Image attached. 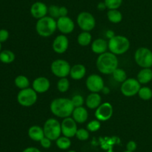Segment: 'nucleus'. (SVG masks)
Masks as SVG:
<instances>
[{"label": "nucleus", "mask_w": 152, "mask_h": 152, "mask_svg": "<svg viewBox=\"0 0 152 152\" xmlns=\"http://www.w3.org/2000/svg\"><path fill=\"white\" fill-rule=\"evenodd\" d=\"M71 65L69 63L65 60L58 59L53 61L50 65V70L51 72L56 77L62 78V77H67L70 75L71 72Z\"/></svg>", "instance_id": "nucleus-8"}, {"label": "nucleus", "mask_w": 152, "mask_h": 152, "mask_svg": "<svg viewBox=\"0 0 152 152\" xmlns=\"http://www.w3.org/2000/svg\"><path fill=\"white\" fill-rule=\"evenodd\" d=\"M28 136L32 140L36 142H40L45 137L44 130L38 125H33L28 129Z\"/></svg>", "instance_id": "nucleus-22"}, {"label": "nucleus", "mask_w": 152, "mask_h": 152, "mask_svg": "<svg viewBox=\"0 0 152 152\" xmlns=\"http://www.w3.org/2000/svg\"><path fill=\"white\" fill-rule=\"evenodd\" d=\"M71 100L67 98H57L53 99L50 104V112L59 118L70 117L74 110Z\"/></svg>", "instance_id": "nucleus-1"}, {"label": "nucleus", "mask_w": 152, "mask_h": 152, "mask_svg": "<svg viewBox=\"0 0 152 152\" xmlns=\"http://www.w3.org/2000/svg\"><path fill=\"white\" fill-rule=\"evenodd\" d=\"M114 36H115V34H114V31H112V30H108V31L105 32V37H106L108 40L113 38Z\"/></svg>", "instance_id": "nucleus-42"}, {"label": "nucleus", "mask_w": 152, "mask_h": 152, "mask_svg": "<svg viewBox=\"0 0 152 152\" xmlns=\"http://www.w3.org/2000/svg\"><path fill=\"white\" fill-rule=\"evenodd\" d=\"M56 146L61 150H67L69 148L71 145V142L70 138L65 137H60L56 140Z\"/></svg>", "instance_id": "nucleus-28"}, {"label": "nucleus", "mask_w": 152, "mask_h": 152, "mask_svg": "<svg viewBox=\"0 0 152 152\" xmlns=\"http://www.w3.org/2000/svg\"><path fill=\"white\" fill-rule=\"evenodd\" d=\"M86 87L91 92H101L102 88L105 86L104 80L100 75L96 74H92L86 79Z\"/></svg>", "instance_id": "nucleus-12"}, {"label": "nucleus", "mask_w": 152, "mask_h": 152, "mask_svg": "<svg viewBox=\"0 0 152 152\" xmlns=\"http://www.w3.org/2000/svg\"><path fill=\"white\" fill-rule=\"evenodd\" d=\"M72 118L77 123L83 124L87 121L88 118V113L84 107H75L72 113Z\"/></svg>", "instance_id": "nucleus-18"}, {"label": "nucleus", "mask_w": 152, "mask_h": 152, "mask_svg": "<svg viewBox=\"0 0 152 152\" xmlns=\"http://www.w3.org/2000/svg\"><path fill=\"white\" fill-rule=\"evenodd\" d=\"M45 137L50 139V140L56 141L62 134L61 123L54 118H50L47 119L43 126Z\"/></svg>", "instance_id": "nucleus-5"}, {"label": "nucleus", "mask_w": 152, "mask_h": 152, "mask_svg": "<svg viewBox=\"0 0 152 152\" xmlns=\"http://www.w3.org/2000/svg\"><path fill=\"white\" fill-rule=\"evenodd\" d=\"M108 49V43L104 39H96L91 43V51L94 53L97 54L99 55L106 52Z\"/></svg>", "instance_id": "nucleus-19"}, {"label": "nucleus", "mask_w": 152, "mask_h": 152, "mask_svg": "<svg viewBox=\"0 0 152 152\" xmlns=\"http://www.w3.org/2000/svg\"><path fill=\"white\" fill-rule=\"evenodd\" d=\"M137 143L134 141H133V140L129 141L127 143V145H126V149H127V151H129L134 152L137 149Z\"/></svg>", "instance_id": "nucleus-39"}, {"label": "nucleus", "mask_w": 152, "mask_h": 152, "mask_svg": "<svg viewBox=\"0 0 152 152\" xmlns=\"http://www.w3.org/2000/svg\"><path fill=\"white\" fill-rule=\"evenodd\" d=\"M140 84H147L152 80V69L151 68H142L138 72L137 77Z\"/></svg>", "instance_id": "nucleus-23"}, {"label": "nucleus", "mask_w": 152, "mask_h": 152, "mask_svg": "<svg viewBox=\"0 0 152 152\" xmlns=\"http://www.w3.org/2000/svg\"><path fill=\"white\" fill-rule=\"evenodd\" d=\"M37 101V92L33 88L20 89L17 94V101L21 106L28 107L34 105Z\"/></svg>", "instance_id": "nucleus-7"}, {"label": "nucleus", "mask_w": 152, "mask_h": 152, "mask_svg": "<svg viewBox=\"0 0 152 152\" xmlns=\"http://www.w3.org/2000/svg\"><path fill=\"white\" fill-rule=\"evenodd\" d=\"M113 107L111 104L108 102H105L101 104L96 109L94 116L97 120L99 122H105L108 121L112 117Z\"/></svg>", "instance_id": "nucleus-11"}, {"label": "nucleus", "mask_w": 152, "mask_h": 152, "mask_svg": "<svg viewBox=\"0 0 152 152\" xmlns=\"http://www.w3.org/2000/svg\"><path fill=\"white\" fill-rule=\"evenodd\" d=\"M15 60V55L12 51L4 50L0 52V61L4 63H10Z\"/></svg>", "instance_id": "nucleus-27"}, {"label": "nucleus", "mask_w": 152, "mask_h": 152, "mask_svg": "<svg viewBox=\"0 0 152 152\" xmlns=\"http://www.w3.org/2000/svg\"><path fill=\"white\" fill-rule=\"evenodd\" d=\"M106 8H107V7H106V5H105V3L104 2V1H101V2L98 3L97 9L99 10L102 11V10H105Z\"/></svg>", "instance_id": "nucleus-43"}, {"label": "nucleus", "mask_w": 152, "mask_h": 152, "mask_svg": "<svg viewBox=\"0 0 152 152\" xmlns=\"http://www.w3.org/2000/svg\"><path fill=\"white\" fill-rule=\"evenodd\" d=\"M48 7L42 1H36L31 7V14L34 18L39 19L47 16Z\"/></svg>", "instance_id": "nucleus-16"}, {"label": "nucleus", "mask_w": 152, "mask_h": 152, "mask_svg": "<svg viewBox=\"0 0 152 152\" xmlns=\"http://www.w3.org/2000/svg\"><path fill=\"white\" fill-rule=\"evenodd\" d=\"M101 92H102L103 94H105V95H108V94L110 93V89L108 87V86H105L103 88H102Z\"/></svg>", "instance_id": "nucleus-44"}, {"label": "nucleus", "mask_w": 152, "mask_h": 152, "mask_svg": "<svg viewBox=\"0 0 152 152\" xmlns=\"http://www.w3.org/2000/svg\"><path fill=\"white\" fill-rule=\"evenodd\" d=\"M77 22L80 29L83 31H89L94 28L96 20L93 15L87 11H83L77 16Z\"/></svg>", "instance_id": "nucleus-9"}, {"label": "nucleus", "mask_w": 152, "mask_h": 152, "mask_svg": "<svg viewBox=\"0 0 152 152\" xmlns=\"http://www.w3.org/2000/svg\"><path fill=\"white\" fill-rule=\"evenodd\" d=\"M101 127V123L99 120H92L87 125V130L91 132H96L99 131Z\"/></svg>", "instance_id": "nucleus-34"}, {"label": "nucleus", "mask_w": 152, "mask_h": 152, "mask_svg": "<svg viewBox=\"0 0 152 152\" xmlns=\"http://www.w3.org/2000/svg\"><path fill=\"white\" fill-rule=\"evenodd\" d=\"M102 102V98L98 92H91L86 99V106L89 109H96Z\"/></svg>", "instance_id": "nucleus-20"}, {"label": "nucleus", "mask_w": 152, "mask_h": 152, "mask_svg": "<svg viewBox=\"0 0 152 152\" xmlns=\"http://www.w3.org/2000/svg\"><path fill=\"white\" fill-rule=\"evenodd\" d=\"M69 46L68 39L65 34H59L53 40L52 48L53 50L57 54H63L68 49Z\"/></svg>", "instance_id": "nucleus-15"}, {"label": "nucleus", "mask_w": 152, "mask_h": 152, "mask_svg": "<svg viewBox=\"0 0 152 152\" xmlns=\"http://www.w3.org/2000/svg\"><path fill=\"white\" fill-rule=\"evenodd\" d=\"M140 88L141 84L138 81L137 79L129 78L122 83L120 90H121L122 94L125 96L132 97L138 94Z\"/></svg>", "instance_id": "nucleus-10"}, {"label": "nucleus", "mask_w": 152, "mask_h": 152, "mask_svg": "<svg viewBox=\"0 0 152 152\" xmlns=\"http://www.w3.org/2000/svg\"><path fill=\"white\" fill-rule=\"evenodd\" d=\"M1 43H0V52H1Z\"/></svg>", "instance_id": "nucleus-45"}, {"label": "nucleus", "mask_w": 152, "mask_h": 152, "mask_svg": "<svg viewBox=\"0 0 152 152\" xmlns=\"http://www.w3.org/2000/svg\"><path fill=\"white\" fill-rule=\"evenodd\" d=\"M134 61L141 68H151L152 66V51L146 47L137 49L134 54Z\"/></svg>", "instance_id": "nucleus-6"}, {"label": "nucleus", "mask_w": 152, "mask_h": 152, "mask_svg": "<svg viewBox=\"0 0 152 152\" xmlns=\"http://www.w3.org/2000/svg\"><path fill=\"white\" fill-rule=\"evenodd\" d=\"M56 29V21L50 16H45L38 19L36 23V30L37 34L42 37H50Z\"/></svg>", "instance_id": "nucleus-3"}, {"label": "nucleus", "mask_w": 152, "mask_h": 152, "mask_svg": "<svg viewBox=\"0 0 152 152\" xmlns=\"http://www.w3.org/2000/svg\"><path fill=\"white\" fill-rule=\"evenodd\" d=\"M48 13H49L50 17L53 18V19H58L60 16H59V7L55 5V4L49 6Z\"/></svg>", "instance_id": "nucleus-35"}, {"label": "nucleus", "mask_w": 152, "mask_h": 152, "mask_svg": "<svg viewBox=\"0 0 152 152\" xmlns=\"http://www.w3.org/2000/svg\"><path fill=\"white\" fill-rule=\"evenodd\" d=\"M68 13V10L65 6H61L59 7V16H67ZM59 16V17H60Z\"/></svg>", "instance_id": "nucleus-40"}, {"label": "nucleus", "mask_w": 152, "mask_h": 152, "mask_svg": "<svg viewBox=\"0 0 152 152\" xmlns=\"http://www.w3.org/2000/svg\"><path fill=\"white\" fill-rule=\"evenodd\" d=\"M70 82L67 77L59 78L57 82V89L60 92H65L69 89Z\"/></svg>", "instance_id": "nucleus-31"}, {"label": "nucleus", "mask_w": 152, "mask_h": 152, "mask_svg": "<svg viewBox=\"0 0 152 152\" xmlns=\"http://www.w3.org/2000/svg\"><path fill=\"white\" fill-rule=\"evenodd\" d=\"M108 46L110 52L116 55H121L129 51L130 48V41L124 36L115 35L108 40Z\"/></svg>", "instance_id": "nucleus-4"}, {"label": "nucleus", "mask_w": 152, "mask_h": 152, "mask_svg": "<svg viewBox=\"0 0 152 152\" xmlns=\"http://www.w3.org/2000/svg\"><path fill=\"white\" fill-rule=\"evenodd\" d=\"M137 95L143 101H148L152 98V89L148 86H142L140 89Z\"/></svg>", "instance_id": "nucleus-30"}, {"label": "nucleus", "mask_w": 152, "mask_h": 152, "mask_svg": "<svg viewBox=\"0 0 152 152\" xmlns=\"http://www.w3.org/2000/svg\"><path fill=\"white\" fill-rule=\"evenodd\" d=\"M118 58L111 52H105L98 56L96 59V68L99 72L104 75H110L118 68Z\"/></svg>", "instance_id": "nucleus-2"}, {"label": "nucleus", "mask_w": 152, "mask_h": 152, "mask_svg": "<svg viewBox=\"0 0 152 152\" xmlns=\"http://www.w3.org/2000/svg\"><path fill=\"white\" fill-rule=\"evenodd\" d=\"M22 152H41V151L35 147H28L26 148Z\"/></svg>", "instance_id": "nucleus-41"}, {"label": "nucleus", "mask_w": 152, "mask_h": 152, "mask_svg": "<svg viewBox=\"0 0 152 152\" xmlns=\"http://www.w3.org/2000/svg\"><path fill=\"white\" fill-rule=\"evenodd\" d=\"M61 129L63 136L68 138H72L76 136L78 128H77V122L73 118L67 117L62 120L61 123Z\"/></svg>", "instance_id": "nucleus-13"}, {"label": "nucleus", "mask_w": 152, "mask_h": 152, "mask_svg": "<svg viewBox=\"0 0 152 152\" xmlns=\"http://www.w3.org/2000/svg\"><path fill=\"white\" fill-rule=\"evenodd\" d=\"M75 137L80 141H86L89 138V131L87 129L80 128L77 130Z\"/></svg>", "instance_id": "nucleus-33"}, {"label": "nucleus", "mask_w": 152, "mask_h": 152, "mask_svg": "<svg viewBox=\"0 0 152 152\" xmlns=\"http://www.w3.org/2000/svg\"><path fill=\"white\" fill-rule=\"evenodd\" d=\"M68 152H77V151H68Z\"/></svg>", "instance_id": "nucleus-46"}, {"label": "nucleus", "mask_w": 152, "mask_h": 152, "mask_svg": "<svg viewBox=\"0 0 152 152\" xmlns=\"http://www.w3.org/2000/svg\"><path fill=\"white\" fill-rule=\"evenodd\" d=\"M107 17L110 22L114 24L120 23L123 20V14L118 9L108 10L107 12Z\"/></svg>", "instance_id": "nucleus-24"}, {"label": "nucleus", "mask_w": 152, "mask_h": 152, "mask_svg": "<svg viewBox=\"0 0 152 152\" xmlns=\"http://www.w3.org/2000/svg\"><path fill=\"white\" fill-rule=\"evenodd\" d=\"M107 8L108 10L118 9L123 3V0H104Z\"/></svg>", "instance_id": "nucleus-32"}, {"label": "nucleus", "mask_w": 152, "mask_h": 152, "mask_svg": "<svg viewBox=\"0 0 152 152\" xmlns=\"http://www.w3.org/2000/svg\"><path fill=\"white\" fill-rule=\"evenodd\" d=\"M92 36L89 31H83L77 37V42L81 46H87L91 43Z\"/></svg>", "instance_id": "nucleus-25"}, {"label": "nucleus", "mask_w": 152, "mask_h": 152, "mask_svg": "<svg viewBox=\"0 0 152 152\" xmlns=\"http://www.w3.org/2000/svg\"><path fill=\"white\" fill-rule=\"evenodd\" d=\"M51 141L52 140H50V139L45 137L44 138L40 141V145H41L42 147L44 148H49L51 146Z\"/></svg>", "instance_id": "nucleus-38"}, {"label": "nucleus", "mask_w": 152, "mask_h": 152, "mask_svg": "<svg viewBox=\"0 0 152 152\" xmlns=\"http://www.w3.org/2000/svg\"><path fill=\"white\" fill-rule=\"evenodd\" d=\"M124 152H132V151H124Z\"/></svg>", "instance_id": "nucleus-47"}, {"label": "nucleus", "mask_w": 152, "mask_h": 152, "mask_svg": "<svg viewBox=\"0 0 152 152\" xmlns=\"http://www.w3.org/2000/svg\"><path fill=\"white\" fill-rule=\"evenodd\" d=\"M113 78L116 80L117 82H120V83H123L125 80L127 79V75L126 72H125L124 69L120 68L116 69L114 71V72L112 73Z\"/></svg>", "instance_id": "nucleus-29"}, {"label": "nucleus", "mask_w": 152, "mask_h": 152, "mask_svg": "<svg viewBox=\"0 0 152 152\" xmlns=\"http://www.w3.org/2000/svg\"><path fill=\"white\" fill-rule=\"evenodd\" d=\"M14 83L16 87L20 89H24L28 88L30 86L29 79L25 75H18L15 78Z\"/></svg>", "instance_id": "nucleus-26"}, {"label": "nucleus", "mask_w": 152, "mask_h": 152, "mask_svg": "<svg viewBox=\"0 0 152 152\" xmlns=\"http://www.w3.org/2000/svg\"><path fill=\"white\" fill-rule=\"evenodd\" d=\"M86 74V69L83 64H75L71 68L70 75L71 77L74 80H80L83 78Z\"/></svg>", "instance_id": "nucleus-21"}, {"label": "nucleus", "mask_w": 152, "mask_h": 152, "mask_svg": "<svg viewBox=\"0 0 152 152\" xmlns=\"http://www.w3.org/2000/svg\"><path fill=\"white\" fill-rule=\"evenodd\" d=\"M57 29L62 34H68L72 32L75 28V24L74 21L70 17L67 16H60L56 20Z\"/></svg>", "instance_id": "nucleus-14"}, {"label": "nucleus", "mask_w": 152, "mask_h": 152, "mask_svg": "<svg viewBox=\"0 0 152 152\" xmlns=\"http://www.w3.org/2000/svg\"><path fill=\"white\" fill-rule=\"evenodd\" d=\"M50 86V80L43 76L37 77L32 83V88L37 93H45L48 90Z\"/></svg>", "instance_id": "nucleus-17"}, {"label": "nucleus", "mask_w": 152, "mask_h": 152, "mask_svg": "<svg viewBox=\"0 0 152 152\" xmlns=\"http://www.w3.org/2000/svg\"><path fill=\"white\" fill-rule=\"evenodd\" d=\"M9 37V32L6 29L0 30V43L7 41Z\"/></svg>", "instance_id": "nucleus-37"}, {"label": "nucleus", "mask_w": 152, "mask_h": 152, "mask_svg": "<svg viewBox=\"0 0 152 152\" xmlns=\"http://www.w3.org/2000/svg\"><path fill=\"white\" fill-rule=\"evenodd\" d=\"M71 100L74 107H82L83 104H84V98H83V97L81 95H74Z\"/></svg>", "instance_id": "nucleus-36"}]
</instances>
